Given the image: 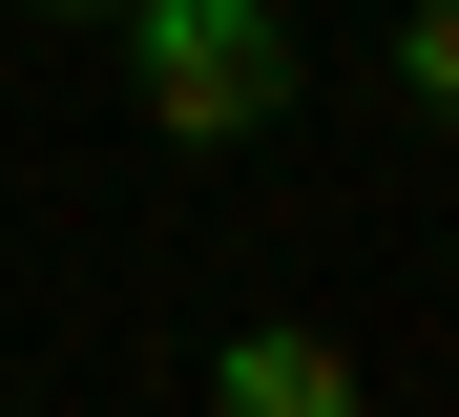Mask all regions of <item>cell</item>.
Listing matches in <instances>:
<instances>
[{
    "label": "cell",
    "mask_w": 459,
    "mask_h": 417,
    "mask_svg": "<svg viewBox=\"0 0 459 417\" xmlns=\"http://www.w3.org/2000/svg\"><path fill=\"white\" fill-rule=\"evenodd\" d=\"M126 83L168 146H251V126H292V22L272 0H126Z\"/></svg>",
    "instance_id": "6da1fadb"
},
{
    "label": "cell",
    "mask_w": 459,
    "mask_h": 417,
    "mask_svg": "<svg viewBox=\"0 0 459 417\" xmlns=\"http://www.w3.org/2000/svg\"><path fill=\"white\" fill-rule=\"evenodd\" d=\"M209 417H355V355H334V334H230V355H209Z\"/></svg>",
    "instance_id": "7a4b0ae2"
},
{
    "label": "cell",
    "mask_w": 459,
    "mask_h": 417,
    "mask_svg": "<svg viewBox=\"0 0 459 417\" xmlns=\"http://www.w3.org/2000/svg\"><path fill=\"white\" fill-rule=\"evenodd\" d=\"M397 83H418V105L459 126V0H418V22H397Z\"/></svg>",
    "instance_id": "3957f363"
},
{
    "label": "cell",
    "mask_w": 459,
    "mask_h": 417,
    "mask_svg": "<svg viewBox=\"0 0 459 417\" xmlns=\"http://www.w3.org/2000/svg\"><path fill=\"white\" fill-rule=\"evenodd\" d=\"M22 22H126V0H22Z\"/></svg>",
    "instance_id": "277c9868"
}]
</instances>
